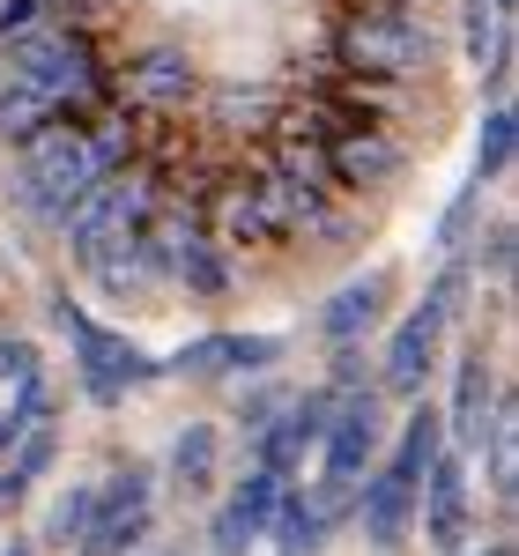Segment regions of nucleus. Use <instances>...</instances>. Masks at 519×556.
I'll return each mask as SVG.
<instances>
[{
	"instance_id": "nucleus-1",
	"label": "nucleus",
	"mask_w": 519,
	"mask_h": 556,
	"mask_svg": "<svg viewBox=\"0 0 519 556\" xmlns=\"http://www.w3.org/2000/svg\"><path fill=\"white\" fill-rule=\"evenodd\" d=\"M89 186H104V164H97V149H89V134L75 127V119H52V127H38L23 141V156H15V193H23L45 223H60Z\"/></svg>"
},
{
	"instance_id": "nucleus-2",
	"label": "nucleus",
	"mask_w": 519,
	"mask_h": 556,
	"mask_svg": "<svg viewBox=\"0 0 519 556\" xmlns=\"http://www.w3.org/2000/svg\"><path fill=\"white\" fill-rule=\"evenodd\" d=\"M8 67H15V83H38L60 112H75V104H89V97L104 89L89 38L83 30H52V23L15 30V38H8Z\"/></svg>"
},
{
	"instance_id": "nucleus-3",
	"label": "nucleus",
	"mask_w": 519,
	"mask_h": 556,
	"mask_svg": "<svg viewBox=\"0 0 519 556\" xmlns=\"http://www.w3.org/2000/svg\"><path fill=\"white\" fill-rule=\"evenodd\" d=\"M334 52H342L349 75L408 83V75L431 67V30H423L416 15H401V8H364V15H349V23H342Z\"/></svg>"
},
{
	"instance_id": "nucleus-4",
	"label": "nucleus",
	"mask_w": 519,
	"mask_h": 556,
	"mask_svg": "<svg viewBox=\"0 0 519 556\" xmlns=\"http://www.w3.org/2000/svg\"><path fill=\"white\" fill-rule=\"evenodd\" d=\"M60 319H67V334H75V356H83V386H89V401H119L134 379H149V364L134 356V342H119L112 327H97V319H83L75 304H60Z\"/></svg>"
},
{
	"instance_id": "nucleus-5",
	"label": "nucleus",
	"mask_w": 519,
	"mask_h": 556,
	"mask_svg": "<svg viewBox=\"0 0 519 556\" xmlns=\"http://www.w3.org/2000/svg\"><path fill=\"white\" fill-rule=\"evenodd\" d=\"M141 534H149V475L127 468L119 482H112V497H97L89 534H83V556H127Z\"/></svg>"
},
{
	"instance_id": "nucleus-6",
	"label": "nucleus",
	"mask_w": 519,
	"mask_h": 556,
	"mask_svg": "<svg viewBox=\"0 0 519 556\" xmlns=\"http://www.w3.org/2000/svg\"><path fill=\"white\" fill-rule=\"evenodd\" d=\"M371 453H379V393L364 386V393L334 401V416H327V482L349 490Z\"/></svg>"
},
{
	"instance_id": "nucleus-7",
	"label": "nucleus",
	"mask_w": 519,
	"mask_h": 556,
	"mask_svg": "<svg viewBox=\"0 0 519 556\" xmlns=\"http://www.w3.org/2000/svg\"><path fill=\"white\" fill-rule=\"evenodd\" d=\"M327 416H334V393H298L275 424L260 430V475H275V482H282V475L304 460V445H319V438H327Z\"/></svg>"
},
{
	"instance_id": "nucleus-8",
	"label": "nucleus",
	"mask_w": 519,
	"mask_h": 556,
	"mask_svg": "<svg viewBox=\"0 0 519 556\" xmlns=\"http://www.w3.org/2000/svg\"><path fill=\"white\" fill-rule=\"evenodd\" d=\"M275 505H282V482L275 475H245L230 497H223V513H216V527H208V549L216 556H245L267 534V519H275Z\"/></svg>"
},
{
	"instance_id": "nucleus-9",
	"label": "nucleus",
	"mask_w": 519,
	"mask_h": 556,
	"mask_svg": "<svg viewBox=\"0 0 519 556\" xmlns=\"http://www.w3.org/2000/svg\"><path fill=\"white\" fill-rule=\"evenodd\" d=\"M401 164H408V156H401V141L379 134V127H349L342 141H327V149H319V172L342 178V186H387Z\"/></svg>"
},
{
	"instance_id": "nucleus-10",
	"label": "nucleus",
	"mask_w": 519,
	"mask_h": 556,
	"mask_svg": "<svg viewBox=\"0 0 519 556\" xmlns=\"http://www.w3.org/2000/svg\"><path fill=\"white\" fill-rule=\"evenodd\" d=\"M468 453H438L431 475L416 482L423 490V519H431V542L438 549H460L468 542V468H460Z\"/></svg>"
},
{
	"instance_id": "nucleus-11",
	"label": "nucleus",
	"mask_w": 519,
	"mask_h": 556,
	"mask_svg": "<svg viewBox=\"0 0 519 556\" xmlns=\"http://www.w3.org/2000/svg\"><path fill=\"white\" fill-rule=\"evenodd\" d=\"M127 97H134V104H149V112H178V104L193 97V60H186L178 45H149V52H134V60H127Z\"/></svg>"
},
{
	"instance_id": "nucleus-12",
	"label": "nucleus",
	"mask_w": 519,
	"mask_h": 556,
	"mask_svg": "<svg viewBox=\"0 0 519 556\" xmlns=\"http://www.w3.org/2000/svg\"><path fill=\"white\" fill-rule=\"evenodd\" d=\"M438 334H445V312H438V304H416V312L401 319V334H393V349H387V386L393 393H423Z\"/></svg>"
},
{
	"instance_id": "nucleus-13",
	"label": "nucleus",
	"mask_w": 519,
	"mask_h": 556,
	"mask_svg": "<svg viewBox=\"0 0 519 556\" xmlns=\"http://www.w3.org/2000/svg\"><path fill=\"white\" fill-rule=\"evenodd\" d=\"M379 312H387V275H364V282H342L334 298H327V312H319V334L334 349L364 342L371 327H379Z\"/></svg>"
},
{
	"instance_id": "nucleus-14",
	"label": "nucleus",
	"mask_w": 519,
	"mask_h": 556,
	"mask_svg": "<svg viewBox=\"0 0 519 556\" xmlns=\"http://www.w3.org/2000/svg\"><path fill=\"white\" fill-rule=\"evenodd\" d=\"M408 519H416V490L401 475H371L364 482V534H371V549H401Z\"/></svg>"
},
{
	"instance_id": "nucleus-15",
	"label": "nucleus",
	"mask_w": 519,
	"mask_h": 556,
	"mask_svg": "<svg viewBox=\"0 0 519 556\" xmlns=\"http://www.w3.org/2000/svg\"><path fill=\"white\" fill-rule=\"evenodd\" d=\"M52 119H67V112H60L38 83H15V75H8V89H0V134H8V141H30V134L52 127Z\"/></svg>"
},
{
	"instance_id": "nucleus-16",
	"label": "nucleus",
	"mask_w": 519,
	"mask_h": 556,
	"mask_svg": "<svg viewBox=\"0 0 519 556\" xmlns=\"http://www.w3.org/2000/svg\"><path fill=\"white\" fill-rule=\"evenodd\" d=\"M267 527L282 534V556H312L319 534H327V497H290V490H282V505H275Z\"/></svg>"
},
{
	"instance_id": "nucleus-17",
	"label": "nucleus",
	"mask_w": 519,
	"mask_h": 556,
	"mask_svg": "<svg viewBox=\"0 0 519 556\" xmlns=\"http://www.w3.org/2000/svg\"><path fill=\"white\" fill-rule=\"evenodd\" d=\"M497 416V401H490V371H482V356L460 364V393H453V438L460 445H482V424Z\"/></svg>"
},
{
	"instance_id": "nucleus-18",
	"label": "nucleus",
	"mask_w": 519,
	"mask_h": 556,
	"mask_svg": "<svg viewBox=\"0 0 519 556\" xmlns=\"http://www.w3.org/2000/svg\"><path fill=\"white\" fill-rule=\"evenodd\" d=\"M438 453H445V445H438V416H431V408H416V416H408V430H401V453L387 460V475H401V482L416 490V482L431 475Z\"/></svg>"
},
{
	"instance_id": "nucleus-19",
	"label": "nucleus",
	"mask_w": 519,
	"mask_h": 556,
	"mask_svg": "<svg viewBox=\"0 0 519 556\" xmlns=\"http://www.w3.org/2000/svg\"><path fill=\"white\" fill-rule=\"evenodd\" d=\"M216 223H223V238H230V245H275V223H267V208H260L253 186H230V193H223V208H216Z\"/></svg>"
},
{
	"instance_id": "nucleus-20",
	"label": "nucleus",
	"mask_w": 519,
	"mask_h": 556,
	"mask_svg": "<svg viewBox=\"0 0 519 556\" xmlns=\"http://www.w3.org/2000/svg\"><path fill=\"white\" fill-rule=\"evenodd\" d=\"M208 475H216V430L186 424V430H178V445H172V482H178V490H201Z\"/></svg>"
},
{
	"instance_id": "nucleus-21",
	"label": "nucleus",
	"mask_w": 519,
	"mask_h": 556,
	"mask_svg": "<svg viewBox=\"0 0 519 556\" xmlns=\"http://www.w3.org/2000/svg\"><path fill=\"white\" fill-rule=\"evenodd\" d=\"M512 141H519L512 104H490V119H482V141H476V172H482V178H505V172H512Z\"/></svg>"
},
{
	"instance_id": "nucleus-22",
	"label": "nucleus",
	"mask_w": 519,
	"mask_h": 556,
	"mask_svg": "<svg viewBox=\"0 0 519 556\" xmlns=\"http://www.w3.org/2000/svg\"><path fill=\"white\" fill-rule=\"evenodd\" d=\"M468 52H476V67L505 75V15H497V0H468Z\"/></svg>"
},
{
	"instance_id": "nucleus-23",
	"label": "nucleus",
	"mask_w": 519,
	"mask_h": 556,
	"mask_svg": "<svg viewBox=\"0 0 519 556\" xmlns=\"http://www.w3.org/2000/svg\"><path fill=\"white\" fill-rule=\"evenodd\" d=\"M89 513H97V490H67V497L52 505V519H45V542H83Z\"/></svg>"
},
{
	"instance_id": "nucleus-24",
	"label": "nucleus",
	"mask_w": 519,
	"mask_h": 556,
	"mask_svg": "<svg viewBox=\"0 0 519 556\" xmlns=\"http://www.w3.org/2000/svg\"><path fill=\"white\" fill-rule=\"evenodd\" d=\"M267 104H275L267 89H216V119L223 127H267V119H275Z\"/></svg>"
},
{
	"instance_id": "nucleus-25",
	"label": "nucleus",
	"mask_w": 519,
	"mask_h": 556,
	"mask_svg": "<svg viewBox=\"0 0 519 556\" xmlns=\"http://www.w3.org/2000/svg\"><path fill=\"white\" fill-rule=\"evenodd\" d=\"M8 453H15V482H38L45 468H52V430L45 424H30V430H15V445H8Z\"/></svg>"
},
{
	"instance_id": "nucleus-26",
	"label": "nucleus",
	"mask_w": 519,
	"mask_h": 556,
	"mask_svg": "<svg viewBox=\"0 0 519 556\" xmlns=\"http://www.w3.org/2000/svg\"><path fill=\"white\" fill-rule=\"evenodd\" d=\"M260 364H275V342H260V334H223V371H260Z\"/></svg>"
},
{
	"instance_id": "nucleus-27",
	"label": "nucleus",
	"mask_w": 519,
	"mask_h": 556,
	"mask_svg": "<svg viewBox=\"0 0 519 556\" xmlns=\"http://www.w3.org/2000/svg\"><path fill=\"white\" fill-rule=\"evenodd\" d=\"M172 371H193V379H216L223 371V334H208V342H193V349H178V364Z\"/></svg>"
},
{
	"instance_id": "nucleus-28",
	"label": "nucleus",
	"mask_w": 519,
	"mask_h": 556,
	"mask_svg": "<svg viewBox=\"0 0 519 556\" xmlns=\"http://www.w3.org/2000/svg\"><path fill=\"white\" fill-rule=\"evenodd\" d=\"M238 416H245V424H253V430H267V424H275V416H282V393H275V386H253V393L238 401Z\"/></svg>"
},
{
	"instance_id": "nucleus-29",
	"label": "nucleus",
	"mask_w": 519,
	"mask_h": 556,
	"mask_svg": "<svg viewBox=\"0 0 519 556\" xmlns=\"http://www.w3.org/2000/svg\"><path fill=\"white\" fill-rule=\"evenodd\" d=\"M30 23H45V0H0V38L30 30Z\"/></svg>"
},
{
	"instance_id": "nucleus-30",
	"label": "nucleus",
	"mask_w": 519,
	"mask_h": 556,
	"mask_svg": "<svg viewBox=\"0 0 519 556\" xmlns=\"http://www.w3.org/2000/svg\"><path fill=\"white\" fill-rule=\"evenodd\" d=\"M0 379H15V386H23V379H38V356H30L23 342H0Z\"/></svg>"
},
{
	"instance_id": "nucleus-31",
	"label": "nucleus",
	"mask_w": 519,
	"mask_h": 556,
	"mask_svg": "<svg viewBox=\"0 0 519 556\" xmlns=\"http://www.w3.org/2000/svg\"><path fill=\"white\" fill-rule=\"evenodd\" d=\"M15 497H23V482H15V475H0V505H15Z\"/></svg>"
},
{
	"instance_id": "nucleus-32",
	"label": "nucleus",
	"mask_w": 519,
	"mask_h": 556,
	"mask_svg": "<svg viewBox=\"0 0 519 556\" xmlns=\"http://www.w3.org/2000/svg\"><path fill=\"white\" fill-rule=\"evenodd\" d=\"M8 445H15V430H8V416H0V453H8Z\"/></svg>"
},
{
	"instance_id": "nucleus-33",
	"label": "nucleus",
	"mask_w": 519,
	"mask_h": 556,
	"mask_svg": "<svg viewBox=\"0 0 519 556\" xmlns=\"http://www.w3.org/2000/svg\"><path fill=\"white\" fill-rule=\"evenodd\" d=\"M0 556H30V549H23V542H8V549H0Z\"/></svg>"
},
{
	"instance_id": "nucleus-34",
	"label": "nucleus",
	"mask_w": 519,
	"mask_h": 556,
	"mask_svg": "<svg viewBox=\"0 0 519 556\" xmlns=\"http://www.w3.org/2000/svg\"><path fill=\"white\" fill-rule=\"evenodd\" d=\"M482 556H512V549H505V542H497V549H482Z\"/></svg>"
},
{
	"instance_id": "nucleus-35",
	"label": "nucleus",
	"mask_w": 519,
	"mask_h": 556,
	"mask_svg": "<svg viewBox=\"0 0 519 556\" xmlns=\"http://www.w3.org/2000/svg\"><path fill=\"white\" fill-rule=\"evenodd\" d=\"M164 556H186V549H164Z\"/></svg>"
}]
</instances>
